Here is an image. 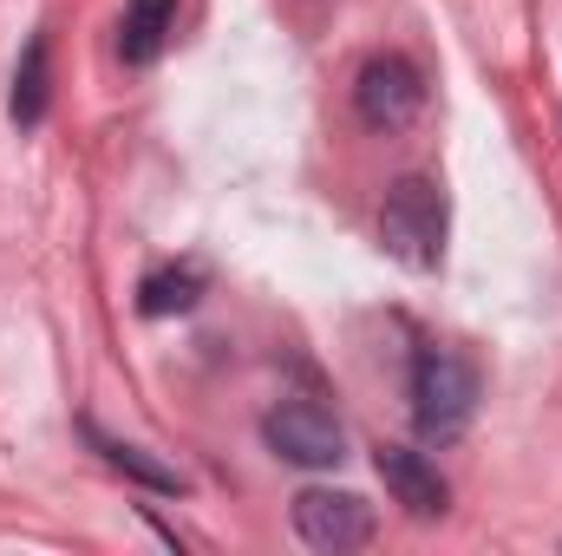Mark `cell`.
<instances>
[{
    "label": "cell",
    "mask_w": 562,
    "mask_h": 556,
    "mask_svg": "<svg viewBox=\"0 0 562 556\" xmlns=\"http://www.w3.org/2000/svg\"><path fill=\"white\" fill-rule=\"evenodd\" d=\"M373 471H380V485L393 491V504L406 511V518H445V504H451V485L438 478V465L413 452V445H380L373 452Z\"/></svg>",
    "instance_id": "cell-6"
},
{
    "label": "cell",
    "mask_w": 562,
    "mask_h": 556,
    "mask_svg": "<svg viewBox=\"0 0 562 556\" xmlns=\"http://www.w3.org/2000/svg\"><path fill=\"white\" fill-rule=\"evenodd\" d=\"M262 438H269L276 458L301 465V471H327V465L347 458V432H340V419L327 413V407H314V400H281L276 413L262 419Z\"/></svg>",
    "instance_id": "cell-3"
},
{
    "label": "cell",
    "mask_w": 562,
    "mask_h": 556,
    "mask_svg": "<svg viewBox=\"0 0 562 556\" xmlns=\"http://www.w3.org/2000/svg\"><path fill=\"white\" fill-rule=\"evenodd\" d=\"M353 105L373 132H406L425 105V79L406 53H373L353 79Z\"/></svg>",
    "instance_id": "cell-4"
},
{
    "label": "cell",
    "mask_w": 562,
    "mask_h": 556,
    "mask_svg": "<svg viewBox=\"0 0 562 556\" xmlns=\"http://www.w3.org/2000/svg\"><path fill=\"white\" fill-rule=\"evenodd\" d=\"M380 249L400 269H438L445 263V190L431 177H400L380 203Z\"/></svg>",
    "instance_id": "cell-1"
},
{
    "label": "cell",
    "mask_w": 562,
    "mask_h": 556,
    "mask_svg": "<svg viewBox=\"0 0 562 556\" xmlns=\"http://www.w3.org/2000/svg\"><path fill=\"white\" fill-rule=\"evenodd\" d=\"M177 33V0H132L125 7V26H119V53L125 66H150Z\"/></svg>",
    "instance_id": "cell-9"
},
{
    "label": "cell",
    "mask_w": 562,
    "mask_h": 556,
    "mask_svg": "<svg viewBox=\"0 0 562 556\" xmlns=\"http://www.w3.org/2000/svg\"><path fill=\"white\" fill-rule=\"evenodd\" d=\"M477 367L458 354V347H425L419 360H413V425H419L425 438H458L471 413H477Z\"/></svg>",
    "instance_id": "cell-2"
},
{
    "label": "cell",
    "mask_w": 562,
    "mask_h": 556,
    "mask_svg": "<svg viewBox=\"0 0 562 556\" xmlns=\"http://www.w3.org/2000/svg\"><path fill=\"white\" fill-rule=\"evenodd\" d=\"M86 438H92V452L112 465V471H125L132 485H144V491H157V498H183V471H170L164 458H150L144 445H125V438H112V432H99L92 419H86Z\"/></svg>",
    "instance_id": "cell-8"
},
{
    "label": "cell",
    "mask_w": 562,
    "mask_h": 556,
    "mask_svg": "<svg viewBox=\"0 0 562 556\" xmlns=\"http://www.w3.org/2000/svg\"><path fill=\"white\" fill-rule=\"evenodd\" d=\"M46 99H53V66H46V33H33L26 53H20V66H13V99H7L13 125L33 132L46 119Z\"/></svg>",
    "instance_id": "cell-10"
},
{
    "label": "cell",
    "mask_w": 562,
    "mask_h": 556,
    "mask_svg": "<svg viewBox=\"0 0 562 556\" xmlns=\"http://www.w3.org/2000/svg\"><path fill=\"white\" fill-rule=\"evenodd\" d=\"M203 288H210V269L203 263H164V269H150L138 281V314H150V321L190 314L203 301Z\"/></svg>",
    "instance_id": "cell-7"
},
{
    "label": "cell",
    "mask_w": 562,
    "mask_h": 556,
    "mask_svg": "<svg viewBox=\"0 0 562 556\" xmlns=\"http://www.w3.org/2000/svg\"><path fill=\"white\" fill-rule=\"evenodd\" d=\"M294 531H301V544H314V551H360V544H373V504L360 498V491H327V485H307V491H294Z\"/></svg>",
    "instance_id": "cell-5"
}]
</instances>
